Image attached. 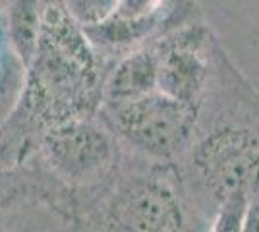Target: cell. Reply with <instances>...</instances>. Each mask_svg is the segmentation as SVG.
<instances>
[{"label": "cell", "instance_id": "cell-1", "mask_svg": "<svg viewBox=\"0 0 259 232\" xmlns=\"http://www.w3.org/2000/svg\"><path fill=\"white\" fill-rule=\"evenodd\" d=\"M192 230L244 232L259 199V89L227 49L199 103L192 142L174 163Z\"/></svg>", "mask_w": 259, "mask_h": 232}, {"label": "cell", "instance_id": "cell-2", "mask_svg": "<svg viewBox=\"0 0 259 232\" xmlns=\"http://www.w3.org/2000/svg\"><path fill=\"white\" fill-rule=\"evenodd\" d=\"M199 105L153 91L124 103H105L103 118L110 132L147 161L176 163L195 132Z\"/></svg>", "mask_w": 259, "mask_h": 232}, {"label": "cell", "instance_id": "cell-3", "mask_svg": "<svg viewBox=\"0 0 259 232\" xmlns=\"http://www.w3.org/2000/svg\"><path fill=\"white\" fill-rule=\"evenodd\" d=\"M110 228L134 232L192 230L174 163H155L118 182L107 205Z\"/></svg>", "mask_w": 259, "mask_h": 232}, {"label": "cell", "instance_id": "cell-4", "mask_svg": "<svg viewBox=\"0 0 259 232\" xmlns=\"http://www.w3.org/2000/svg\"><path fill=\"white\" fill-rule=\"evenodd\" d=\"M153 44L159 58V91L199 105L213 81L219 55L225 49L205 14L164 29Z\"/></svg>", "mask_w": 259, "mask_h": 232}, {"label": "cell", "instance_id": "cell-5", "mask_svg": "<svg viewBox=\"0 0 259 232\" xmlns=\"http://www.w3.org/2000/svg\"><path fill=\"white\" fill-rule=\"evenodd\" d=\"M112 135L91 120H70L47 133L45 153L60 176L83 182L110 170L116 159Z\"/></svg>", "mask_w": 259, "mask_h": 232}, {"label": "cell", "instance_id": "cell-6", "mask_svg": "<svg viewBox=\"0 0 259 232\" xmlns=\"http://www.w3.org/2000/svg\"><path fill=\"white\" fill-rule=\"evenodd\" d=\"M159 58L153 43H143L136 49H130L116 62L110 72L103 99L105 103H124L149 95L159 89Z\"/></svg>", "mask_w": 259, "mask_h": 232}, {"label": "cell", "instance_id": "cell-7", "mask_svg": "<svg viewBox=\"0 0 259 232\" xmlns=\"http://www.w3.org/2000/svg\"><path fill=\"white\" fill-rule=\"evenodd\" d=\"M12 47L23 66H29L39 47L41 10L39 0H12L8 14Z\"/></svg>", "mask_w": 259, "mask_h": 232}, {"label": "cell", "instance_id": "cell-8", "mask_svg": "<svg viewBox=\"0 0 259 232\" xmlns=\"http://www.w3.org/2000/svg\"><path fill=\"white\" fill-rule=\"evenodd\" d=\"M64 2L70 16L77 23L85 25V29L105 22L116 6V0H64Z\"/></svg>", "mask_w": 259, "mask_h": 232}]
</instances>
